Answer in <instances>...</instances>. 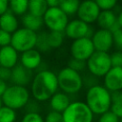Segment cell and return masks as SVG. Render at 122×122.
<instances>
[{"label": "cell", "instance_id": "15", "mask_svg": "<svg viewBox=\"0 0 122 122\" xmlns=\"http://www.w3.org/2000/svg\"><path fill=\"white\" fill-rule=\"evenodd\" d=\"M95 22L99 29L109 30L112 32L119 29V26L117 24V14L112 10H100Z\"/></svg>", "mask_w": 122, "mask_h": 122}, {"label": "cell", "instance_id": "30", "mask_svg": "<svg viewBox=\"0 0 122 122\" xmlns=\"http://www.w3.org/2000/svg\"><path fill=\"white\" fill-rule=\"evenodd\" d=\"M97 122H119V117H117L113 112L110 110L99 114V118Z\"/></svg>", "mask_w": 122, "mask_h": 122}, {"label": "cell", "instance_id": "41", "mask_svg": "<svg viewBox=\"0 0 122 122\" xmlns=\"http://www.w3.org/2000/svg\"><path fill=\"white\" fill-rule=\"evenodd\" d=\"M46 2L48 4L49 8H51V7H58L59 3H60V0H46Z\"/></svg>", "mask_w": 122, "mask_h": 122}, {"label": "cell", "instance_id": "17", "mask_svg": "<svg viewBox=\"0 0 122 122\" xmlns=\"http://www.w3.org/2000/svg\"><path fill=\"white\" fill-rule=\"evenodd\" d=\"M18 51L10 45L0 48V66L3 68L12 69L18 63Z\"/></svg>", "mask_w": 122, "mask_h": 122}, {"label": "cell", "instance_id": "19", "mask_svg": "<svg viewBox=\"0 0 122 122\" xmlns=\"http://www.w3.org/2000/svg\"><path fill=\"white\" fill-rule=\"evenodd\" d=\"M19 28V22L15 14L10 10L0 15V29L10 33L14 32Z\"/></svg>", "mask_w": 122, "mask_h": 122}, {"label": "cell", "instance_id": "23", "mask_svg": "<svg viewBox=\"0 0 122 122\" xmlns=\"http://www.w3.org/2000/svg\"><path fill=\"white\" fill-rule=\"evenodd\" d=\"M79 4H80L79 0H60L58 7L68 16H71V15L76 14Z\"/></svg>", "mask_w": 122, "mask_h": 122}, {"label": "cell", "instance_id": "32", "mask_svg": "<svg viewBox=\"0 0 122 122\" xmlns=\"http://www.w3.org/2000/svg\"><path fill=\"white\" fill-rule=\"evenodd\" d=\"M112 39H113V45L117 49V51H122V29H117L114 31H112Z\"/></svg>", "mask_w": 122, "mask_h": 122}, {"label": "cell", "instance_id": "11", "mask_svg": "<svg viewBox=\"0 0 122 122\" xmlns=\"http://www.w3.org/2000/svg\"><path fill=\"white\" fill-rule=\"evenodd\" d=\"M100 10H101L93 0H84L80 1L76 15L78 19L91 25L96 21Z\"/></svg>", "mask_w": 122, "mask_h": 122}, {"label": "cell", "instance_id": "42", "mask_svg": "<svg viewBox=\"0 0 122 122\" xmlns=\"http://www.w3.org/2000/svg\"><path fill=\"white\" fill-rule=\"evenodd\" d=\"M117 24L120 29H122V10L117 14Z\"/></svg>", "mask_w": 122, "mask_h": 122}, {"label": "cell", "instance_id": "37", "mask_svg": "<svg viewBox=\"0 0 122 122\" xmlns=\"http://www.w3.org/2000/svg\"><path fill=\"white\" fill-rule=\"evenodd\" d=\"M24 108H26L27 112H39V104H38V101H36L35 99L33 100L30 99Z\"/></svg>", "mask_w": 122, "mask_h": 122}, {"label": "cell", "instance_id": "46", "mask_svg": "<svg viewBox=\"0 0 122 122\" xmlns=\"http://www.w3.org/2000/svg\"><path fill=\"white\" fill-rule=\"evenodd\" d=\"M0 68H1V66H0Z\"/></svg>", "mask_w": 122, "mask_h": 122}, {"label": "cell", "instance_id": "4", "mask_svg": "<svg viewBox=\"0 0 122 122\" xmlns=\"http://www.w3.org/2000/svg\"><path fill=\"white\" fill-rule=\"evenodd\" d=\"M30 93L27 87L12 84L7 87L6 91L1 96V100L3 105L16 111L26 106L30 100Z\"/></svg>", "mask_w": 122, "mask_h": 122}, {"label": "cell", "instance_id": "34", "mask_svg": "<svg viewBox=\"0 0 122 122\" xmlns=\"http://www.w3.org/2000/svg\"><path fill=\"white\" fill-rule=\"evenodd\" d=\"M110 111L113 112L117 117H122V101H112Z\"/></svg>", "mask_w": 122, "mask_h": 122}, {"label": "cell", "instance_id": "14", "mask_svg": "<svg viewBox=\"0 0 122 122\" xmlns=\"http://www.w3.org/2000/svg\"><path fill=\"white\" fill-rule=\"evenodd\" d=\"M33 74L32 71L25 68L21 64H16L11 69V74L10 81L14 85H19L23 87H27L29 84H30L32 80Z\"/></svg>", "mask_w": 122, "mask_h": 122}, {"label": "cell", "instance_id": "20", "mask_svg": "<svg viewBox=\"0 0 122 122\" xmlns=\"http://www.w3.org/2000/svg\"><path fill=\"white\" fill-rule=\"evenodd\" d=\"M21 21H22V25L24 28L29 29L30 30H33L35 32L39 31L42 29V27L44 26V22H43L42 17L33 15L28 11L22 15Z\"/></svg>", "mask_w": 122, "mask_h": 122}, {"label": "cell", "instance_id": "29", "mask_svg": "<svg viewBox=\"0 0 122 122\" xmlns=\"http://www.w3.org/2000/svg\"><path fill=\"white\" fill-rule=\"evenodd\" d=\"M96 5L99 7L101 10H113V8L116 6L118 0H93Z\"/></svg>", "mask_w": 122, "mask_h": 122}, {"label": "cell", "instance_id": "21", "mask_svg": "<svg viewBox=\"0 0 122 122\" xmlns=\"http://www.w3.org/2000/svg\"><path fill=\"white\" fill-rule=\"evenodd\" d=\"M48 4L46 0H29L28 12L42 17L48 10Z\"/></svg>", "mask_w": 122, "mask_h": 122}, {"label": "cell", "instance_id": "13", "mask_svg": "<svg viewBox=\"0 0 122 122\" xmlns=\"http://www.w3.org/2000/svg\"><path fill=\"white\" fill-rule=\"evenodd\" d=\"M103 86L110 92L122 90V67H112L103 76Z\"/></svg>", "mask_w": 122, "mask_h": 122}, {"label": "cell", "instance_id": "3", "mask_svg": "<svg viewBox=\"0 0 122 122\" xmlns=\"http://www.w3.org/2000/svg\"><path fill=\"white\" fill-rule=\"evenodd\" d=\"M58 89L67 94H75L83 88V78L80 72L67 67L62 68L56 74Z\"/></svg>", "mask_w": 122, "mask_h": 122}, {"label": "cell", "instance_id": "45", "mask_svg": "<svg viewBox=\"0 0 122 122\" xmlns=\"http://www.w3.org/2000/svg\"><path fill=\"white\" fill-rule=\"evenodd\" d=\"M79 1H84V0H79Z\"/></svg>", "mask_w": 122, "mask_h": 122}, {"label": "cell", "instance_id": "9", "mask_svg": "<svg viewBox=\"0 0 122 122\" xmlns=\"http://www.w3.org/2000/svg\"><path fill=\"white\" fill-rule=\"evenodd\" d=\"M93 31L94 30L91 27V25L76 18V19L69 21V23L67 24L64 30V34L68 38L71 40H75V39L82 38V37L91 38Z\"/></svg>", "mask_w": 122, "mask_h": 122}, {"label": "cell", "instance_id": "33", "mask_svg": "<svg viewBox=\"0 0 122 122\" xmlns=\"http://www.w3.org/2000/svg\"><path fill=\"white\" fill-rule=\"evenodd\" d=\"M112 67H122V51H115L110 54Z\"/></svg>", "mask_w": 122, "mask_h": 122}, {"label": "cell", "instance_id": "18", "mask_svg": "<svg viewBox=\"0 0 122 122\" xmlns=\"http://www.w3.org/2000/svg\"><path fill=\"white\" fill-rule=\"evenodd\" d=\"M49 100L51 109L58 112H62L71 103L70 95L63 92H56Z\"/></svg>", "mask_w": 122, "mask_h": 122}, {"label": "cell", "instance_id": "16", "mask_svg": "<svg viewBox=\"0 0 122 122\" xmlns=\"http://www.w3.org/2000/svg\"><path fill=\"white\" fill-rule=\"evenodd\" d=\"M20 64L30 71L38 69L40 67V65L42 64L41 52L39 51H37L35 48L21 52Z\"/></svg>", "mask_w": 122, "mask_h": 122}, {"label": "cell", "instance_id": "2", "mask_svg": "<svg viewBox=\"0 0 122 122\" xmlns=\"http://www.w3.org/2000/svg\"><path fill=\"white\" fill-rule=\"evenodd\" d=\"M111 92L103 85H94L88 88L85 96V103L93 114L99 115L110 110Z\"/></svg>", "mask_w": 122, "mask_h": 122}, {"label": "cell", "instance_id": "25", "mask_svg": "<svg viewBox=\"0 0 122 122\" xmlns=\"http://www.w3.org/2000/svg\"><path fill=\"white\" fill-rule=\"evenodd\" d=\"M37 51H39L40 52H48L50 51L51 49L49 45V41H48V32L47 31H40L37 33V37H36V43H35V47H34Z\"/></svg>", "mask_w": 122, "mask_h": 122}, {"label": "cell", "instance_id": "12", "mask_svg": "<svg viewBox=\"0 0 122 122\" xmlns=\"http://www.w3.org/2000/svg\"><path fill=\"white\" fill-rule=\"evenodd\" d=\"M91 40L92 42L94 51L108 52L113 46L112 32L109 30L98 29L94 30Z\"/></svg>", "mask_w": 122, "mask_h": 122}, {"label": "cell", "instance_id": "5", "mask_svg": "<svg viewBox=\"0 0 122 122\" xmlns=\"http://www.w3.org/2000/svg\"><path fill=\"white\" fill-rule=\"evenodd\" d=\"M64 122H92L94 114L83 101H72L61 112Z\"/></svg>", "mask_w": 122, "mask_h": 122}, {"label": "cell", "instance_id": "8", "mask_svg": "<svg viewBox=\"0 0 122 122\" xmlns=\"http://www.w3.org/2000/svg\"><path fill=\"white\" fill-rule=\"evenodd\" d=\"M42 18L44 25L51 31H64L69 23V16L59 7L48 8Z\"/></svg>", "mask_w": 122, "mask_h": 122}, {"label": "cell", "instance_id": "28", "mask_svg": "<svg viewBox=\"0 0 122 122\" xmlns=\"http://www.w3.org/2000/svg\"><path fill=\"white\" fill-rule=\"evenodd\" d=\"M21 122H44V117L39 112H26Z\"/></svg>", "mask_w": 122, "mask_h": 122}, {"label": "cell", "instance_id": "39", "mask_svg": "<svg viewBox=\"0 0 122 122\" xmlns=\"http://www.w3.org/2000/svg\"><path fill=\"white\" fill-rule=\"evenodd\" d=\"M9 10V0H0V15Z\"/></svg>", "mask_w": 122, "mask_h": 122}, {"label": "cell", "instance_id": "1", "mask_svg": "<svg viewBox=\"0 0 122 122\" xmlns=\"http://www.w3.org/2000/svg\"><path fill=\"white\" fill-rule=\"evenodd\" d=\"M58 90L57 76L50 70H41L30 82V93L38 102L49 100Z\"/></svg>", "mask_w": 122, "mask_h": 122}, {"label": "cell", "instance_id": "24", "mask_svg": "<svg viewBox=\"0 0 122 122\" xmlns=\"http://www.w3.org/2000/svg\"><path fill=\"white\" fill-rule=\"evenodd\" d=\"M65 34L64 31H49L48 32V41L51 49H58L62 46L64 42Z\"/></svg>", "mask_w": 122, "mask_h": 122}, {"label": "cell", "instance_id": "6", "mask_svg": "<svg viewBox=\"0 0 122 122\" xmlns=\"http://www.w3.org/2000/svg\"><path fill=\"white\" fill-rule=\"evenodd\" d=\"M111 68L112 63L110 53L106 51H94L93 53L86 60V69L88 71L98 78L103 77Z\"/></svg>", "mask_w": 122, "mask_h": 122}, {"label": "cell", "instance_id": "43", "mask_svg": "<svg viewBox=\"0 0 122 122\" xmlns=\"http://www.w3.org/2000/svg\"><path fill=\"white\" fill-rule=\"evenodd\" d=\"M2 105H3V103H2V100H1V97H0V108L2 107Z\"/></svg>", "mask_w": 122, "mask_h": 122}, {"label": "cell", "instance_id": "27", "mask_svg": "<svg viewBox=\"0 0 122 122\" xmlns=\"http://www.w3.org/2000/svg\"><path fill=\"white\" fill-rule=\"evenodd\" d=\"M68 67L78 71L81 72L83 71L86 70V61L83 60H79V59H75V58H71L68 61Z\"/></svg>", "mask_w": 122, "mask_h": 122}, {"label": "cell", "instance_id": "38", "mask_svg": "<svg viewBox=\"0 0 122 122\" xmlns=\"http://www.w3.org/2000/svg\"><path fill=\"white\" fill-rule=\"evenodd\" d=\"M10 74H11V69L8 68H0V78L5 80V81H10Z\"/></svg>", "mask_w": 122, "mask_h": 122}, {"label": "cell", "instance_id": "35", "mask_svg": "<svg viewBox=\"0 0 122 122\" xmlns=\"http://www.w3.org/2000/svg\"><path fill=\"white\" fill-rule=\"evenodd\" d=\"M82 78H83V86L85 85V86H87L88 88L98 84V81H97V78H98V77H96V76L91 74L90 72H88L84 77L82 76Z\"/></svg>", "mask_w": 122, "mask_h": 122}, {"label": "cell", "instance_id": "26", "mask_svg": "<svg viewBox=\"0 0 122 122\" xmlns=\"http://www.w3.org/2000/svg\"><path fill=\"white\" fill-rule=\"evenodd\" d=\"M17 117L16 111L2 105L0 108V122H15Z\"/></svg>", "mask_w": 122, "mask_h": 122}, {"label": "cell", "instance_id": "10", "mask_svg": "<svg viewBox=\"0 0 122 122\" xmlns=\"http://www.w3.org/2000/svg\"><path fill=\"white\" fill-rule=\"evenodd\" d=\"M71 55L72 58L86 61L94 51V48L91 38L82 37L72 40L70 48Z\"/></svg>", "mask_w": 122, "mask_h": 122}, {"label": "cell", "instance_id": "36", "mask_svg": "<svg viewBox=\"0 0 122 122\" xmlns=\"http://www.w3.org/2000/svg\"><path fill=\"white\" fill-rule=\"evenodd\" d=\"M10 39H11V33L0 29V48L10 45Z\"/></svg>", "mask_w": 122, "mask_h": 122}, {"label": "cell", "instance_id": "44", "mask_svg": "<svg viewBox=\"0 0 122 122\" xmlns=\"http://www.w3.org/2000/svg\"><path fill=\"white\" fill-rule=\"evenodd\" d=\"M119 122H122V117H120V118H119Z\"/></svg>", "mask_w": 122, "mask_h": 122}, {"label": "cell", "instance_id": "47", "mask_svg": "<svg viewBox=\"0 0 122 122\" xmlns=\"http://www.w3.org/2000/svg\"><path fill=\"white\" fill-rule=\"evenodd\" d=\"M15 122H16V121H15Z\"/></svg>", "mask_w": 122, "mask_h": 122}, {"label": "cell", "instance_id": "40", "mask_svg": "<svg viewBox=\"0 0 122 122\" xmlns=\"http://www.w3.org/2000/svg\"><path fill=\"white\" fill-rule=\"evenodd\" d=\"M7 87H8L7 81H5V80H3V79L0 78V97L2 96V94L4 93V92L6 91Z\"/></svg>", "mask_w": 122, "mask_h": 122}, {"label": "cell", "instance_id": "7", "mask_svg": "<svg viewBox=\"0 0 122 122\" xmlns=\"http://www.w3.org/2000/svg\"><path fill=\"white\" fill-rule=\"evenodd\" d=\"M37 32L26 28H18L11 33L10 46L18 52H23L33 49L36 43Z\"/></svg>", "mask_w": 122, "mask_h": 122}, {"label": "cell", "instance_id": "31", "mask_svg": "<svg viewBox=\"0 0 122 122\" xmlns=\"http://www.w3.org/2000/svg\"><path fill=\"white\" fill-rule=\"evenodd\" d=\"M44 122H64V121L61 112L51 110L47 113L46 117L44 118Z\"/></svg>", "mask_w": 122, "mask_h": 122}, {"label": "cell", "instance_id": "22", "mask_svg": "<svg viewBox=\"0 0 122 122\" xmlns=\"http://www.w3.org/2000/svg\"><path fill=\"white\" fill-rule=\"evenodd\" d=\"M29 0H9V10L17 15H23L28 11Z\"/></svg>", "mask_w": 122, "mask_h": 122}]
</instances>
